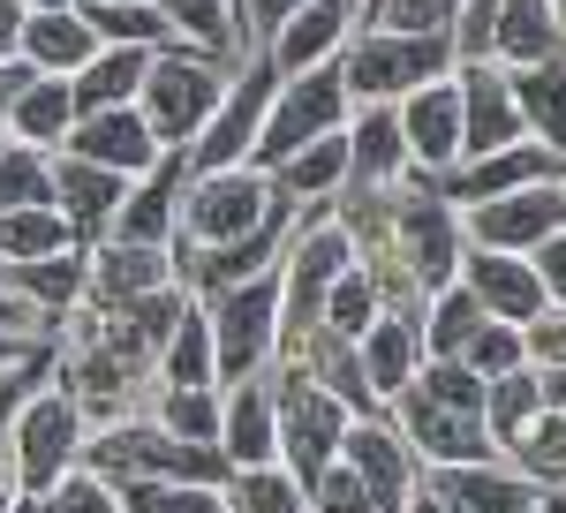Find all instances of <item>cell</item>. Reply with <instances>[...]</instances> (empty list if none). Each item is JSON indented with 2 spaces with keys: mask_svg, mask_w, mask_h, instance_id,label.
Wrapping results in <instances>:
<instances>
[{
  "mask_svg": "<svg viewBox=\"0 0 566 513\" xmlns=\"http://www.w3.org/2000/svg\"><path fill=\"white\" fill-rule=\"evenodd\" d=\"M122 506L129 513H234L227 491H205V483H122Z\"/></svg>",
  "mask_w": 566,
  "mask_h": 513,
  "instance_id": "cell-45",
  "label": "cell"
},
{
  "mask_svg": "<svg viewBox=\"0 0 566 513\" xmlns=\"http://www.w3.org/2000/svg\"><path fill=\"white\" fill-rule=\"evenodd\" d=\"M23 31H31V0H0V61H23Z\"/></svg>",
  "mask_w": 566,
  "mask_h": 513,
  "instance_id": "cell-55",
  "label": "cell"
},
{
  "mask_svg": "<svg viewBox=\"0 0 566 513\" xmlns=\"http://www.w3.org/2000/svg\"><path fill=\"white\" fill-rule=\"evenodd\" d=\"M205 317H212V341H219V378L227 385L264 378V363H280V341H287V280H280V264L212 295Z\"/></svg>",
  "mask_w": 566,
  "mask_h": 513,
  "instance_id": "cell-3",
  "label": "cell"
},
{
  "mask_svg": "<svg viewBox=\"0 0 566 513\" xmlns=\"http://www.w3.org/2000/svg\"><path fill=\"white\" fill-rule=\"evenodd\" d=\"M536 416H544V378H536V370L491 385V438H499V446H514Z\"/></svg>",
  "mask_w": 566,
  "mask_h": 513,
  "instance_id": "cell-44",
  "label": "cell"
},
{
  "mask_svg": "<svg viewBox=\"0 0 566 513\" xmlns=\"http://www.w3.org/2000/svg\"><path fill=\"white\" fill-rule=\"evenodd\" d=\"M159 378L181 385V392H219V341H212V317H205V302H189V317L175 325V341L159 355Z\"/></svg>",
  "mask_w": 566,
  "mask_h": 513,
  "instance_id": "cell-32",
  "label": "cell"
},
{
  "mask_svg": "<svg viewBox=\"0 0 566 513\" xmlns=\"http://www.w3.org/2000/svg\"><path fill=\"white\" fill-rule=\"evenodd\" d=\"M566 61V23L552 0H506V15H499V69H552Z\"/></svg>",
  "mask_w": 566,
  "mask_h": 513,
  "instance_id": "cell-28",
  "label": "cell"
},
{
  "mask_svg": "<svg viewBox=\"0 0 566 513\" xmlns=\"http://www.w3.org/2000/svg\"><path fill=\"white\" fill-rule=\"evenodd\" d=\"M506 453H514V469H522L528 483L566 491V416H552V408H544V416H536V423H528Z\"/></svg>",
  "mask_w": 566,
  "mask_h": 513,
  "instance_id": "cell-40",
  "label": "cell"
},
{
  "mask_svg": "<svg viewBox=\"0 0 566 513\" xmlns=\"http://www.w3.org/2000/svg\"><path fill=\"white\" fill-rule=\"evenodd\" d=\"M0 333H23V341H45V325H39V310L15 295L8 280H0Z\"/></svg>",
  "mask_w": 566,
  "mask_h": 513,
  "instance_id": "cell-54",
  "label": "cell"
},
{
  "mask_svg": "<svg viewBox=\"0 0 566 513\" xmlns=\"http://www.w3.org/2000/svg\"><path fill=\"white\" fill-rule=\"evenodd\" d=\"M84 234L61 205H31V212H8L0 219V264L23 272V264H45V256H76Z\"/></svg>",
  "mask_w": 566,
  "mask_h": 513,
  "instance_id": "cell-30",
  "label": "cell"
},
{
  "mask_svg": "<svg viewBox=\"0 0 566 513\" xmlns=\"http://www.w3.org/2000/svg\"><path fill=\"white\" fill-rule=\"evenodd\" d=\"M0 280H8V264H0Z\"/></svg>",
  "mask_w": 566,
  "mask_h": 513,
  "instance_id": "cell-64",
  "label": "cell"
},
{
  "mask_svg": "<svg viewBox=\"0 0 566 513\" xmlns=\"http://www.w3.org/2000/svg\"><path fill=\"white\" fill-rule=\"evenodd\" d=\"M536 181H559V151L522 144V151H499V159H476V167L446 174V181H438V197H446V205H461V212H476V205H499V197L536 189Z\"/></svg>",
  "mask_w": 566,
  "mask_h": 513,
  "instance_id": "cell-21",
  "label": "cell"
},
{
  "mask_svg": "<svg viewBox=\"0 0 566 513\" xmlns=\"http://www.w3.org/2000/svg\"><path fill=\"white\" fill-rule=\"evenodd\" d=\"M392 408H400V438H408V446H416V461H431V469H476V461H491V453H499V438H491V423H483V416L446 408V400L416 392V385H408Z\"/></svg>",
  "mask_w": 566,
  "mask_h": 513,
  "instance_id": "cell-11",
  "label": "cell"
},
{
  "mask_svg": "<svg viewBox=\"0 0 566 513\" xmlns=\"http://www.w3.org/2000/svg\"><path fill=\"white\" fill-rule=\"evenodd\" d=\"M8 287L31 302L39 317H69V302L91 295V256H45V264H23V272H8Z\"/></svg>",
  "mask_w": 566,
  "mask_h": 513,
  "instance_id": "cell-33",
  "label": "cell"
},
{
  "mask_svg": "<svg viewBox=\"0 0 566 513\" xmlns=\"http://www.w3.org/2000/svg\"><path fill=\"white\" fill-rule=\"evenodd\" d=\"M461 227H469V250L536 256L552 234H566V181H536V189H514L499 205H476V212H461Z\"/></svg>",
  "mask_w": 566,
  "mask_h": 513,
  "instance_id": "cell-10",
  "label": "cell"
},
{
  "mask_svg": "<svg viewBox=\"0 0 566 513\" xmlns=\"http://www.w3.org/2000/svg\"><path fill=\"white\" fill-rule=\"evenodd\" d=\"M408 205H392V234H400V264H408V287L416 295H446V287H461V264H469V227L461 212L438 197L431 174H408Z\"/></svg>",
  "mask_w": 566,
  "mask_h": 513,
  "instance_id": "cell-8",
  "label": "cell"
},
{
  "mask_svg": "<svg viewBox=\"0 0 566 513\" xmlns=\"http://www.w3.org/2000/svg\"><path fill=\"white\" fill-rule=\"evenodd\" d=\"M98 53H106V39H98V23H91L84 8H31L23 61H31L39 76H69V84H76Z\"/></svg>",
  "mask_w": 566,
  "mask_h": 513,
  "instance_id": "cell-24",
  "label": "cell"
},
{
  "mask_svg": "<svg viewBox=\"0 0 566 513\" xmlns=\"http://www.w3.org/2000/svg\"><path fill=\"white\" fill-rule=\"evenodd\" d=\"M355 31H363V8H348V0H310L303 15L264 45V61H272L280 76H310V69H333V61L348 53Z\"/></svg>",
  "mask_w": 566,
  "mask_h": 513,
  "instance_id": "cell-16",
  "label": "cell"
},
{
  "mask_svg": "<svg viewBox=\"0 0 566 513\" xmlns=\"http://www.w3.org/2000/svg\"><path fill=\"white\" fill-rule=\"evenodd\" d=\"M159 430H175L181 446H212L227 438V392H181V385H159Z\"/></svg>",
  "mask_w": 566,
  "mask_h": 513,
  "instance_id": "cell-37",
  "label": "cell"
},
{
  "mask_svg": "<svg viewBox=\"0 0 566 513\" xmlns=\"http://www.w3.org/2000/svg\"><path fill=\"white\" fill-rule=\"evenodd\" d=\"M355 181V151L348 136H325V144H310V151H295L287 167H272V189L295 205V212H310V205H325V197H340Z\"/></svg>",
  "mask_w": 566,
  "mask_h": 513,
  "instance_id": "cell-29",
  "label": "cell"
},
{
  "mask_svg": "<svg viewBox=\"0 0 566 513\" xmlns=\"http://www.w3.org/2000/svg\"><path fill=\"white\" fill-rule=\"evenodd\" d=\"M84 423H91V416H84V400H76L69 385H45L39 400L23 408V423H15V438H8L23 499H53L69 475L84 469V453H91V430Z\"/></svg>",
  "mask_w": 566,
  "mask_h": 513,
  "instance_id": "cell-5",
  "label": "cell"
},
{
  "mask_svg": "<svg viewBox=\"0 0 566 513\" xmlns=\"http://www.w3.org/2000/svg\"><path fill=\"white\" fill-rule=\"evenodd\" d=\"M552 8H559V23H566V0H552Z\"/></svg>",
  "mask_w": 566,
  "mask_h": 513,
  "instance_id": "cell-62",
  "label": "cell"
},
{
  "mask_svg": "<svg viewBox=\"0 0 566 513\" xmlns=\"http://www.w3.org/2000/svg\"><path fill=\"white\" fill-rule=\"evenodd\" d=\"M272 392H280V469L295 475L303 491H317L325 475L340 469V453H348L355 408L333 385H317L310 370H295V363H280Z\"/></svg>",
  "mask_w": 566,
  "mask_h": 513,
  "instance_id": "cell-1",
  "label": "cell"
},
{
  "mask_svg": "<svg viewBox=\"0 0 566 513\" xmlns=\"http://www.w3.org/2000/svg\"><path fill=\"white\" fill-rule=\"evenodd\" d=\"M408 513H453V506H446V499H431V491H423V499H416V506H408Z\"/></svg>",
  "mask_w": 566,
  "mask_h": 513,
  "instance_id": "cell-58",
  "label": "cell"
},
{
  "mask_svg": "<svg viewBox=\"0 0 566 513\" xmlns=\"http://www.w3.org/2000/svg\"><path fill=\"white\" fill-rule=\"evenodd\" d=\"M378 317H386V280H378L370 264H355L348 280L333 287V302H325V333H333V341H348V347H363Z\"/></svg>",
  "mask_w": 566,
  "mask_h": 513,
  "instance_id": "cell-36",
  "label": "cell"
},
{
  "mask_svg": "<svg viewBox=\"0 0 566 513\" xmlns=\"http://www.w3.org/2000/svg\"><path fill=\"white\" fill-rule=\"evenodd\" d=\"M69 159H91V167L122 174V181H144V174H159L175 151L151 136L144 122V106H114V114H84L76 136H69Z\"/></svg>",
  "mask_w": 566,
  "mask_h": 513,
  "instance_id": "cell-14",
  "label": "cell"
},
{
  "mask_svg": "<svg viewBox=\"0 0 566 513\" xmlns=\"http://www.w3.org/2000/svg\"><path fill=\"white\" fill-rule=\"evenodd\" d=\"M151 69H159V53H144V45H106L84 76H76V106H84V114L136 106V98H144V84H151Z\"/></svg>",
  "mask_w": 566,
  "mask_h": 513,
  "instance_id": "cell-31",
  "label": "cell"
},
{
  "mask_svg": "<svg viewBox=\"0 0 566 513\" xmlns=\"http://www.w3.org/2000/svg\"><path fill=\"white\" fill-rule=\"evenodd\" d=\"M167 23L181 31V45H197V53H234L242 45V31H234V0H151Z\"/></svg>",
  "mask_w": 566,
  "mask_h": 513,
  "instance_id": "cell-38",
  "label": "cell"
},
{
  "mask_svg": "<svg viewBox=\"0 0 566 513\" xmlns=\"http://www.w3.org/2000/svg\"><path fill=\"white\" fill-rule=\"evenodd\" d=\"M23 499V483H15V453H0V513Z\"/></svg>",
  "mask_w": 566,
  "mask_h": 513,
  "instance_id": "cell-57",
  "label": "cell"
},
{
  "mask_svg": "<svg viewBox=\"0 0 566 513\" xmlns=\"http://www.w3.org/2000/svg\"><path fill=\"white\" fill-rule=\"evenodd\" d=\"M536 378H544V408L566 416V370H536Z\"/></svg>",
  "mask_w": 566,
  "mask_h": 513,
  "instance_id": "cell-56",
  "label": "cell"
},
{
  "mask_svg": "<svg viewBox=\"0 0 566 513\" xmlns=\"http://www.w3.org/2000/svg\"><path fill=\"white\" fill-rule=\"evenodd\" d=\"M446 8H453V15H461V8H469V0H446Z\"/></svg>",
  "mask_w": 566,
  "mask_h": 513,
  "instance_id": "cell-61",
  "label": "cell"
},
{
  "mask_svg": "<svg viewBox=\"0 0 566 513\" xmlns=\"http://www.w3.org/2000/svg\"><path fill=\"white\" fill-rule=\"evenodd\" d=\"M31 205H53V159L31 144H0V219Z\"/></svg>",
  "mask_w": 566,
  "mask_h": 513,
  "instance_id": "cell-41",
  "label": "cell"
},
{
  "mask_svg": "<svg viewBox=\"0 0 566 513\" xmlns=\"http://www.w3.org/2000/svg\"><path fill=\"white\" fill-rule=\"evenodd\" d=\"M219 453L242 469H280V392L272 378H250V385H227V438Z\"/></svg>",
  "mask_w": 566,
  "mask_h": 513,
  "instance_id": "cell-23",
  "label": "cell"
},
{
  "mask_svg": "<svg viewBox=\"0 0 566 513\" xmlns=\"http://www.w3.org/2000/svg\"><path fill=\"white\" fill-rule=\"evenodd\" d=\"M45 370H53V347L31 355L23 370H0V453H8V438H15V423H23V408L45 392Z\"/></svg>",
  "mask_w": 566,
  "mask_h": 513,
  "instance_id": "cell-47",
  "label": "cell"
},
{
  "mask_svg": "<svg viewBox=\"0 0 566 513\" xmlns=\"http://www.w3.org/2000/svg\"><path fill=\"white\" fill-rule=\"evenodd\" d=\"M461 69L453 39H400V31H355L348 53H340V76H348L355 106H408L416 91L446 84Z\"/></svg>",
  "mask_w": 566,
  "mask_h": 513,
  "instance_id": "cell-2",
  "label": "cell"
},
{
  "mask_svg": "<svg viewBox=\"0 0 566 513\" xmlns=\"http://www.w3.org/2000/svg\"><path fill=\"white\" fill-rule=\"evenodd\" d=\"M227 506L234 513H310V491L287 469H242L227 483Z\"/></svg>",
  "mask_w": 566,
  "mask_h": 513,
  "instance_id": "cell-42",
  "label": "cell"
},
{
  "mask_svg": "<svg viewBox=\"0 0 566 513\" xmlns=\"http://www.w3.org/2000/svg\"><path fill=\"white\" fill-rule=\"evenodd\" d=\"M272 212H280L272 174H258V167L197 174L189 197H181V242H175V250H197V256H205V250H234V242H250Z\"/></svg>",
  "mask_w": 566,
  "mask_h": 513,
  "instance_id": "cell-6",
  "label": "cell"
},
{
  "mask_svg": "<svg viewBox=\"0 0 566 513\" xmlns=\"http://www.w3.org/2000/svg\"><path fill=\"white\" fill-rule=\"evenodd\" d=\"M483 325H491V310H483L469 287H446V295L423 310V347H431V363H461V355L476 347Z\"/></svg>",
  "mask_w": 566,
  "mask_h": 513,
  "instance_id": "cell-34",
  "label": "cell"
},
{
  "mask_svg": "<svg viewBox=\"0 0 566 513\" xmlns=\"http://www.w3.org/2000/svg\"><path fill=\"white\" fill-rule=\"evenodd\" d=\"M39 513H129V506H122V491H114L98 469H76L53 499H39Z\"/></svg>",
  "mask_w": 566,
  "mask_h": 513,
  "instance_id": "cell-48",
  "label": "cell"
},
{
  "mask_svg": "<svg viewBox=\"0 0 566 513\" xmlns=\"http://www.w3.org/2000/svg\"><path fill=\"white\" fill-rule=\"evenodd\" d=\"M8 513H39V499H15V506H8Z\"/></svg>",
  "mask_w": 566,
  "mask_h": 513,
  "instance_id": "cell-60",
  "label": "cell"
},
{
  "mask_svg": "<svg viewBox=\"0 0 566 513\" xmlns=\"http://www.w3.org/2000/svg\"><path fill=\"white\" fill-rule=\"evenodd\" d=\"M355 122V91L333 69H310V76H280V98H272V122H264V144H258V174L287 167L295 151L325 144V136H348Z\"/></svg>",
  "mask_w": 566,
  "mask_h": 513,
  "instance_id": "cell-7",
  "label": "cell"
},
{
  "mask_svg": "<svg viewBox=\"0 0 566 513\" xmlns=\"http://www.w3.org/2000/svg\"><path fill=\"white\" fill-rule=\"evenodd\" d=\"M76 122H84L76 84H69V76H39V84L23 91L15 122H8V144H31V151H45V159H61L69 136H76Z\"/></svg>",
  "mask_w": 566,
  "mask_h": 513,
  "instance_id": "cell-27",
  "label": "cell"
},
{
  "mask_svg": "<svg viewBox=\"0 0 566 513\" xmlns=\"http://www.w3.org/2000/svg\"><path fill=\"white\" fill-rule=\"evenodd\" d=\"M528 370H566V310H544L528 325Z\"/></svg>",
  "mask_w": 566,
  "mask_h": 513,
  "instance_id": "cell-50",
  "label": "cell"
},
{
  "mask_svg": "<svg viewBox=\"0 0 566 513\" xmlns=\"http://www.w3.org/2000/svg\"><path fill=\"white\" fill-rule=\"evenodd\" d=\"M400 136H408V159H416V174H431V181L461 174V159H469V122H461V69H453L446 84L416 91V98L400 106Z\"/></svg>",
  "mask_w": 566,
  "mask_h": 513,
  "instance_id": "cell-13",
  "label": "cell"
},
{
  "mask_svg": "<svg viewBox=\"0 0 566 513\" xmlns=\"http://www.w3.org/2000/svg\"><path fill=\"white\" fill-rule=\"evenodd\" d=\"M227 84L234 76H219L212 53H197V45H175V53H159V69H151V84H144V122H151V136L167 144V151H197V136L212 128V114L227 106Z\"/></svg>",
  "mask_w": 566,
  "mask_h": 513,
  "instance_id": "cell-4",
  "label": "cell"
},
{
  "mask_svg": "<svg viewBox=\"0 0 566 513\" xmlns=\"http://www.w3.org/2000/svg\"><path fill=\"white\" fill-rule=\"evenodd\" d=\"M423 363H431V347H423V310L416 302H392L386 317L370 325V341H363V378L378 400H400L408 385L423 378Z\"/></svg>",
  "mask_w": 566,
  "mask_h": 513,
  "instance_id": "cell-19",
  "label": "cell"
},
{
  "mask_svg": "<svg viewBox=\"0 0 566 513\" xmlns=\"http://www.w3.org/2000/svg\"><path fill=\"white\" fill-rule=\"evenodd\" d=\"M181 197H189V159H167L159 174H144L129 189V205L114 219V234L106 242H136V250H175L181 242Z\"/></svg>",
  "mask_w": 566,
  "mask_h": 513,
  "instance_id": "cell-18",
  "label": "cell"
},
{
  "mask_svg": "<svg viewBox=\"0 0 566 513\" xmlns=\"http://www.w3.org/2000/svg\"><path fill=\"white\" fill-rule=\"evenodd\" d=\"M348 151H355V181H363V189H392V181L416 174L408 136H400V106H355Z\"/></svg>",
  "mask_w": 566,
  "mask_h": 513,
  "instance_id": "cell-26",
  "label": "cell"
},
{
  "mask_svg": "<svg viewBox=\"0 0 566 513\" xmlns=\"http://www.w3.org/2000/svg\"><path fill=\"white\" fill-rule=\"evenodd\" d=\"M129 189L136 181H122V174H106V167H91V159H53V205L76 219V234H114V219H122V205H129Z\"/></svg>",
  "mask_w": 566,
  "mask_h": 513,
  "instance_id": "cell-25",
  "label": "cell"
},
{
  "mask_svg": "<svg viewBox=\"0 0 566 513\" xmlns=\"http://www.w3.org/2000/svg\"><path fill=\"white\" fill-rule=\"evenodd\" d=\"M310 513H378V499H370V491H363V475L340 461V469L310 491Z\"/></svg>",
  "mask_w": 566,
  "mask_h": 513,
  "instance_id": "cell-49",
  "label": "cell"
},
{
  "mask_svg": "<svg viewBox=\"0 0 566 513\" xmlns=\"http://www.w3.org/2000/svg\"><path fill=\"white\" fill-rule=\"evenodd\" d=\"M461 122H469V159H499V151H522L528 144V122H522V91H514V69L499 61H476L461 69Z\"/></svg>",
  "mask_w": 566,
  "mask_h": 513,
  "instance_id": "cell-12",
  "label": "cell"
},
{
  "mask_svg": "<svg viewBox=\"0 0 566 513\" xmlns=\"http://www.w3.org/2000/svg\"><path fill=\"white\" fill-rule=\"evenodd\" d=\"M528 264L544 272V295H552V310H566V234H552V242L528 256Z\"/></svg>",
  "mask_w": 566,
  "mask_h": 513,
  "instance_id": "cell-53",
  "label": "cell"
},
{
  "mask_svg": "<svg viewBox=\"0 0 566 513\" xmlns=\"http://www.w3.org/2000/svg\"><path fill=\"white\" fill-rule=\"evenodd\" d=\"M461 287L499 317V325H536L544 310H552V295H544V272L528 264V256H499V250H469V264H461Z\"/></svg>",
  "mask_w": 566,
  "mask_h": 513,
  "instance_id": "cell-17",
  "label": "cell"
},
{
  "mask_svg": "<svg viewBox=\"0 0 566 513\" xmlns=\"http://www.w3.org/2000/svg\"><path fill=\"white\" fill-rule=\"evenodd\" d=\"M340 461L363 475V491L378 499V513H408L423 499V483H416V446L392 423H378V416L348 430V453H340Z\"/></svg>",
  "mask_w": 566,
  "mask_h": 513,
  "instance_id": "cell-15",
  "label": "cell"
},
{
  "mask_svg": "<svg viewBox=\"0 0 566 513\" xmlns=\"http://www.w3.org/2000/svg\"><path fill=\"white\" fill-rule=\"evenodd\" d=\"M91 23H98V39L106 45H144V53H175L181 31L151 8V0H129V8H84Z\"/></svg>",
  "mask_w": 566,
  "mask_h": 513,
  "instance_id": "cell-39",
  "label": "cell"
},
{
  "mask_svg": "<svg viewBox=\"0 0 566 513\" xmlns=\"http://www.w3.org/2000/svg\"><path fill=\"white\" fill-rule=\"evenodd\" d=\"M175 287H181L175 250H136V242H106V250L91 256V295L106 302V310H136V302L175 295Z\"/></svg>",
  "mask_w": 566,
  "mask_h": 513,
  "instance_id": "cell-20",
  "label": "cell"
},
{
  "mask_svg": "<svg viewBox=\"0 0 566 513\" xmlns=\"http://www.w3.org/2000/svg\"><path fill=\"white\" fill-rule=\"evenodd\" d=\"M76 8H129V0H76Z\"/></svg>",
  "mask_w": 566,
  "mask_h": 513,
  "instance_id": "cell-59",
  "label": "cell"
},
{
  "mask_svg": "<svg viewBox=\"0 0 566 513\" xmlns=\"http://www.w3.org/2000/svg\"><path fill=\"white\" fill-rule=\"evenodd\" d=\"M514 91H522L528 144H544V151H559V159H566V61H552V69H522Z\"/></svg>",
  "mask_w": 566,
  "mask_h": 513,
  "instance_id": "cell-35",
  "label": "cell"
},
{
  "mask_svg": "<svg viewBox=\"0 0 566 513\" xmlns=\"http://www.w3.org/2000/svg\"><path fill=\"white\" fill-rule=\"evenodd\" d=\"M461 370H476L483 385L522 378V370H528V333H522V325H499V317H491V325L476 333V347L461 355Z\"/></svg>",
  "mask_w": 566,
  "mask_h": 513,
  "instance_id": "cell-43",
  "label": "cell"
},
{
  "mask_svg": "<svg viewBox=\"0 0 566 513\" xmlns=\"http://www.w3.org/2000/svg\"><path fill=\"white\" fill-rule=\"evenodd\" d=\"M423 491L446 499L453 513H544V499H552L522 469H491V461H476V469H431Z\"/></svg>",
  "mask_w": 566,
  "mask_h": 513,
  "instance_id": "cell-22",
  "label": "cell"
},
{
  "mask_svg": "<svg viewBox=\"0 0 566 513\" xmlns=\"http://www.w3.org/2000/svg\"><path fill=\"white\" fill-rule=\"evenodd\" d=\"M303 8H310V0H242V23H250V31H264V39H280Z\"/></svg>",
  "mask_w": 566,
  "mask_h": 513,
  "instance_id": "cell-51",
  "label": "cell"
},
{
  "mask_svg": "<svg viewBox=\"0 0 566 513\" xmlns=\"http://www.w3.org/2000/svg\"><path fill=\"white\" fill-rule=\"evenodd\" d=\"M39 84V69L31 61H0V136H8V122H15V106H23V91Z\"/></svg>",
  "mask_w": 566,
  "mask_h": 513,
  "instance_id": "cell-52",
  "label": "cell"
},
{
  "mask_svg": "<svg viewBox=\"0 0 566 513\" xmlns=\"http://www.w3.org/2000/svg\"><path fill=\"white\" fill-rule=\"evenodd\" d=\"M499 15H506V0H469V8L453 15V53H461V69L499 61Z\"/></svg>",
  "mask_w": 566,
  "mask_h": 513,
  "instance_id": "cell-46",
  "label": "cell"
},
{
  "mask_svg": "<svg viewBox=\"0 0 566 513\" xmlns=\"http://www.w3.org/2000/svg\"><path fill=\"white\" fill-rule=\"evenodd\" d=\"M559 181H566V159H559Z\"/></svg>",
  "mask_w": 566,
  "mask_h": 513,
  "instance_id": "cell-63",
  "label": "cell"
},
{
  "mask_svg": "<svg viewBox=\"0 0 566 513\" xmlns=\"http://www.w3.org/2000/svg\"><path fill=\"white\" fill-rule=\"evenodd\" d=\"M272 98H280V69H272V61H250V76L227 84V106H219L212 128L197 136V151H189V181H197V174H227V167H258Z\"/></svg>",
  "mask_w": 566,
  "mask_h": 513,
  "instance_id": "cell-9",
  "label": "cell"
}]
</instances>
